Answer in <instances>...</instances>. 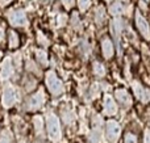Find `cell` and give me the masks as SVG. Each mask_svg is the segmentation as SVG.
Here are the masks:
<instances>
[{"instance_id": "1", "label": "cell", "mask_w": 150, "mask_h": 143, "mask_svg": "<svg viewBox=\"0 0 150 143\" xmlns=\"http://www.w3.org/2000/svg\"><path fill=\"white\" fill-rule=\"evenodd\" d=\"M46 131L49 138L54 143H58L62 139V129H61L59 118L54 113L46 114Z\"/></svg>"}, {"instance_id": "2", "label": "cell", "mask_w": 150, "mask_h": 143, "mask_svg": "<svg viewBox=\"0 0 150 143\" xmlns=\"http://www.w3.org/2000/svg\"><path fill=\"white\" fill-rule=\"evenodd\" d=\"M45 83H46L49 92L54 96H58L63 92V83L61 81V79L58 78L54 71H47L46 76H45Z\"/></svg>"}, {"instance_id": "3", "label": "cell", "mask_w": 150, "mask_h": 143, "mask_svg": "<svg viewBox=\"0 0 150 143\" xmlns=\"http://www.w3.org/2000/svg\"><path fill=\"white\" fill-rule=\"evenodd\" d=\"M8 21L12 26L16 28H21L25 26L28 20H26V15L23 9H13L11 12H8Z\"/></svg>"}, {"instance_id": "4", "label": "cell", "mask_w": 150, "mask_h": 143, "mask_svg": "<svg viewBox=\"0 0 150 143\" xmlns=\"http://www.w3.org/2000/svg\"><path fill=\"white\" fill-rule=\"evenodd\" d=\"M120 133H121V129L116 121L111 120L107 122V139L109 143H116L117 139L120 138Z\"/></svg>"}, {"instance_id": "5", "label": "cell", "mask_w": 150, "mask_h": 143, "mask_svg": "<svg viewBox=\"0 0 150 143\" xmlns=\"http://www.w3.org/2000/svg\"><path fill=\"white\" fill-rule=\"evenodd\" d=\"M16 100H17V93H16L15 88L12 86H8L4 88L3 91V99H1V102H3V107L4 108H12L15 105Z\"/></svg>"}, {"instance_id": "6", "label": "cell", "mask_w": 150, "mask_h": 143, "mask_svg": "<svg viewBox=\"0 0 150 143\" xmlns=\"http://www.w3.org/2000/svg\"><path fill=\"white\" fill-rule=\"evenodd\" d=\"M136 25H137V29L140 32V34L146 39L149 41L150 39V26H149V22L146 21V18L141 15L140 12L136 13Z\"/></svg>"}, {"instance_id": "7", "label": "cell", "mask_w": 150, "mask_h": 143, "mask_svg": "<svg viewBox=\"0 0 150 143\" xmlns=\"http://www.w3.org/2000/svg\"><path fill=\"white\" fill-rule=\"evenodd\" d=\"M45 102V97H44V92L38 91L33 95V96L29 97L28 100V109L29 110H37L44 105Z\"/></svg>"}, {"instance_id": "8", "label": "cell", "mask_w": 150, "mask_h": 143, "mask_svg": "<svg viewBox=\"0 0 150 143\" xmlns=\"http://www.w3.org/2000/svg\"><path fill=\"white\" fill-rule=\"evenodd\" d=\"M13 74V64L11 58H5L1 63V70H0V79L1 80H8Z\"/></svg>"}, {"instance_id": "9", "label": "cell", "mask_w": 150, "mask_h": 143, "mask_svg": "<svg viewBox=\"0 0 150 143\" xmlns=\"http://www.w3.org/2000/svg\"><path fill=\"white\" fill-rule=\"evenodd\" d=\"M101 53H103V57L105 59H111L115 54L113 43H112L111 38H108V37L101 39Z\"/></svg>"}, {"instance_id": "10", "label": "cell", "mask_w": 150, "mask_h": 143, "mask_svg": "<svg viewBox=\"0 0 150 143\" xmlns=\"http://www.w3.org/2000/svg\"><path fill=\"white\" fill-rule=\"evenodd\" d=\"M115 96H116V99L119 100V102L122 107H125V108L130 107V104H132V97H130V95L128 93L125 89H117Z\"/></svg>"}, {"instance_id": "11", "label": "cell", "mask_w": 150, "mask_h": 143, "mask_svg": "<svg viewBox=\"0 0 150 143\" xmlns=\"http://www.w3.org/2000/svg\"><path fill=\"white\" fill-rule=\"evenodd\" d=\"M104 113L107 116H115L117 113V105L111 96H105L104 99Z\"/></svg>"}, {"instance_id": "12", "label": "cell", "mask_w": 150, "mask_h": 143, "mask_svg": "<svg viewBox=\"0 0 150 143\" xmlns=\"http://www.w3.org/2000/svg\"><path fill=\"white\" fill-rule=\"evenodd\" d=\"M8 45H9V49H16L20 45V37L15 30L8 32Z\"/></svg>"}, {"instance_id": "13", "label": "cell", "mask_w": 150, "mask_h": 143, "mask_svg": "<svg viewBox=\"0 0 150 143\" xmlns=\"http://www.w3.org/2000/svg\"><path fill=\"white\" fill-rule=\"evenodd\" d=\"M111 32L113 33V36L119 39V36L121 34L122 32V21L121 18H115L111 24Z\"/></svg>"}, {"instance_id": "14", "label": "cell", "mask_w": 150, "mask_h": 143, "mask_svg": "<svg viewBox=\"0 0 150 143\" xmlns=\"http://www.w3.org/2000/svg\"><path fill=\"white\" fill-rule=\"evenodd\" d=\"M133 91H134V95L138 100H141V101H146V92L138 81H134V83H133Z\"/></svg>"}, {"instance_id": "15", "label": "cell", "mask_w": 150, "mask_h": 143, "mask_svg": "<svg viewBox=\"0 0 150 143\" xmlns=\"http://www.w3.org/2000/svg\"><path fill=\"white\" fill-rule=\"evenodd\" d=\"M95 21L99 26H101L104 24V21H105V9L101 5L96 8V11H95Z\"/></svg>"}, {"instance_id": "16", "label": "cell", "mask_w": 150, "mask_h": 143, "mask_svg": "<svg viewBox=\"0 0 150 143\" xmlns=\"http://www.w3.org/2000/svg\"><path fill=\"white\" fill-rule=\"evenodd\" d=\"M92 71H93V75L98 76V78H103L105 75V68L104 66L101 64L100 62H95L92 66Z\"/></svg>"}, {"instance_id": "17", "label": "cell", "mask_w": 150, "mask_h": 143, "mask_svg": "<svg viewBox=\"0 0 150 143\" xmlns=\"http://www.w3.org/2000/svg\"><path fill=\"white\" fill-rule=\"evenodd\" d=\"M36 58H37V62H38L41 66H46L47 64V54H46V51H44V50H41V49L36 50Z\"/></svg>"}, {"instance_id": "18", "label": "cell", "mask_w": 150, "mask_h": 143, "mask_svg": "<svg viewBox=\"0 0 150 143\" xmlns=\"http://www.w3.org/2000/svg\"><path fill=\"white\" fill-rule=\"evenodd\" d=\"M109 12H111V15H113V16L122 15V12H124V7H122L121 3H113V4L111 5V8H109Z\"/></svg>"}, {"instance_id": "19", "label": "cell", "mask_w": 150, "mask_h": 143, "mask_svg": "<svg viewBox=\"0 0 150 143\" xmlns=\"http://www.w3.org/2000/svg\"><path fill=\"white\" fill-rule=\"evenodd\" d=\"M33 123H34V129H36V133L37 134H42V133H44V122H42V117H40V116L34 117Z\"/></svg>"}, {"instance_id": "20", "label": "cell", "mask_w": 150, "mask_h": 143, "mask_svg": "<svg viewBox=\"0 0 150 143\" xmlns=\"http://www.w3.org/2000/svg\"><path fill=\"white\" fill-rule=\"evenodd\" d=\"M26 70L28 71H32L34 75H41V70L36 66V63L32 62V60H28L26 62Z\"/></svg>"}, {"instance_id": "21", "label": "cell", "mask_w": 150, "mask_h": 143, "mask_svg": "<svg viewBox=\"0 0 150 143\" xmlns=\"http://www.w3.org/2000/svg\"><path fill=\"white\" fill-rule=\"evenodd\" d=\"M100 139V131H99V126H95V129L92 130V133L90 134V141L91 143H98Z\"/></svg>"}, {"instance_id": "22", "label": "cell", "mask_w": 150, "mask_h": 143, "mask_svg": "<svg viewBox=\"0 0 150 143\" xmlns=\"http://www.w3.org/2000/svg\"><path fill=\"white\" fill-rule=\"evenodd\" d=\"M71 24L76 30H80L82 29V25H80V20H79V16H78V12H74L73 16H71Z\"/></svg>"}, {"instance_id": "23", "label": "cell", "mask_w": 150, "mask_h": 143, "mask_svg": "<svg viewBox=\"0 0 150 143\" xmlns=\"http://www.w3.org/2000/svg\"><path fill=\"white\" fill-rule=\"evenodd\" d=\"M124 143H138L137 137L133 133H127L124 137Z\"/></svg>"}, {"instance_id": "24", "label": "cell", "mask_w": 150, "mask_h": 143, "mask_svg": "<svg viewBox=\"0 0 150 143\" xmlns=\"http://www.w3.org/2000/svg\"><path fill=\"white\" fill-rule=\"evenodd\" d=\"M91 0H78V5H79L80 11H86L88 7H90Z\"/></svg>"}, {"instance_id": "25", "label": "cell", "mask_w": 150, "mask_h": 143, "mask_svg": "<svg viewBox=\"0 0 150 143\" xmlns=\"http://www.w3.org/2000/svg\"><path fill=\"white\" fill-rule=\"evenodd\" d=\"M79 50H80V53H82L83 55L87 54V51H88V45H87V42H86V41H82V42H80Z\"/></svg>"}, {"instance_id": "26", "label": "cell", "mask_w": 150, "mask_h": 143, "mask_svg": "<svg viewBox=\"0 0 150 143\" xmlns=\"http://www.w3.org/2000/svg\"><path fill=\"white\" fill-rule=\"evenodd\" d=\"M38 42L42 45V46H47V43H49V41L45 38L42 33H38Z\"/></svg>"}, {"instance_id": "27", "label": "cell", "mask_w": 150, "mask_h": 143, "mask_svg": "<svg viewBox=\"0 0 150 143\" xmlns=\"http://www.w3.org/2000/svg\"><path fill=\"white\" fill-rule=\"evenodd\" d=\"M0 143H11V137L8 133H4L0 137Z\"/></svg>"}, {"instance_id": "28", "label": "cell", "mask_w": 150, "mask_h": 143, "mask_svg": "<svg viewBox=\"0 0 150 143\" xmlns=\"http://www.w3.org/2000/svg\"><path fill=\"white\" fill-rule=\"evenodd\" d=\"M62 3L65 5V8H67V9H71L74 7V0H62Z\"/></svg>"}, {"instance_id": "29", "label": "cell", "mask_w": 150, "mask_h": 143, "mask_svg": "<svg viewBox=\"0 0 150 143\" xmlns=\"http://www.w3.org/2000/svg\"><path fill=\"white\" fill-rule=\"evenodd\" d=\"M63 120H65V122L67 123H71L73 122V114H67V113H63Z\"/></svg>"}, {"instance_id": "30", "label": "cell", "mask_w": 150, "mask_h": 143, "mask_svg": "<svg viewBox=\"0 0 150 143\" xmlns=\"http://www.w3.org/2000/svg\"><path fill=\"white\" fill-rule=\"evenodd\" d=\"M66 20H67L66 15H59V16H58V18H57V21H58V24H59V25H63V24L66 22Z\"/></svg>"}, {"instance_id": "31", "label": "cell", "mask_w": 150, "mask_h": 143, "mask_svg": "<svg viewBox=\"0 0 150 143\" xmlns=\"http://www.w3.org/2000/svg\"><path fill=\"white\" fill-rule=\"evenodd\" d=\"M4 43V28L0 26V45Z\"/></svg>"}, {"instance_id": "32", "label": "cell", "mask_w": 150, "mask_h": 143, "mask_svg": "<svg viewBox=\"0 0 150 143\" xmlns=\"http://www.w3.org/2000/svg\"><path fill=\"white\" fill-rule=\"evenodd\" d=\"M144 143H150V131H145V141Z\"/></svg>"}, {"instance_id": "33", "label": "cell", "mask_w": 150, "mask_h": 143, "mask_svg": "<svg viewBox=\"0 0 150 143\" xmlns=\"http://www.w3.org/2000/svg\"><path fill=\"white\" fill-rule=\"evenodd\" d=\"M138 5H140V8H141V9H144V11H148V7H146L145 1H142V0H141V1H140V4H138Z\"/></svg>"}, {"instance_id": "34", "label": "cell", "mask_w": 150, "mask_h": 143, "mask_svg": "<svg viewBox=\"0 0 150 143\" xmlns=\"http://www.w3.org/2000/svg\"><path fill=\"white\" fill-rule=\"evenodd\" d=\"M11 1H12V0H0V5H1V7H5V5H8Z\"/></svg>"}, {"instance_id": "35", "label": "cell", "mask_w": 150, "mask_h": 143, "mask_svg": "<svg viewBox=\"0 0 150 143\" xmlns=\"http://www.w3.org/2000/svg\"><path fill=\"white\" fill-rule=\"evenodd\" d=\"M128 0H120V3H127Z\"/></svg>"}, {"instance_id": "36", "label": "cell", "mask_w": 150, "mask_h": 143, "mask_svg": "<svg viewBox=\"0 0 150 143\" xmlns=\"http://www.w3.org/2000/svg\"><path fill=\"white\" fill-rule=\"evenodd\" d=\"M105 1H112V0H105Z\"/></svg>"}, {"instance_id": "37", "label": "cell", "mask_w": 150, "mask_h": 143, "mask_svg": "<svg viewBox=\"0 0 150 143\" xmlns=\"http://www.w3.org/2000/svg\"><path fill=\"white\" fill-rule=\"evenodd\" d=\"M149 1H150V0H149Z\"/></svg>"}]
</instances>
